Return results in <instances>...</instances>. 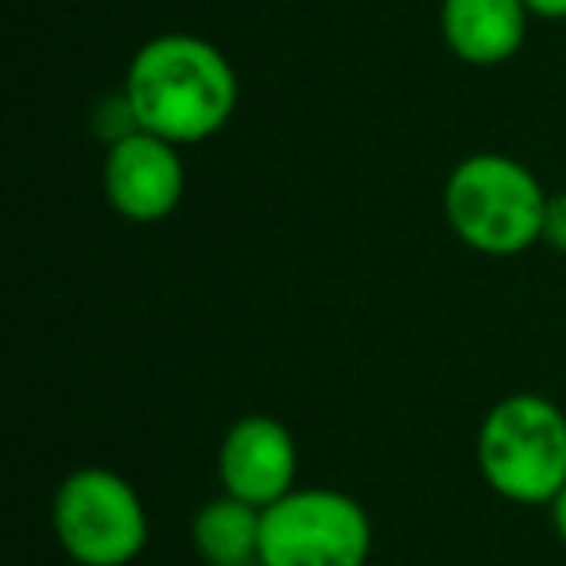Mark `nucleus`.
Returning <instances> with one entry per match:
<instances>
[{
  "label": "nucleus",
  "mask_w": 566,
  "mask_h": 566,
  "mask_svg": "<svg viewBox=\"0 0 566 566\" xmlns=\"http://www.w3.org/2000/svg\"><path fill=\"white\" fill-rule=\"evenodd\" d=\"M125 102L136 128L175 148H190L229 125L237 109V74L210 40L167 32L133 55Z\"/></svg>",
  "instance_id": "nucleus-1"
},
{
  "label": "nucleus",
  "mask_w": 566,
  "mask_h": 566,
  "mask_svg": "<svg viewBox=\"0 0 566 566\" xmlns=\"http://www.w3.org/2000/svg\"><path fill=\"white\" fill-rule=\"evenodd\" d=\"M547 190L520 159L501 151L465 156L450 171L442 210L458 241L485 256H520L543 241Z\"/></svg>",
  "instance_id": "nucleus-2"
},
{
  "label": "nucleus",
  "mask_w": 566,
  "mask_h": 566,
  "mask_svg": "<svg viewBox=\"0 0 566 566\" xmlns=\"http://www.w3.org/2000/svg\"><path fill=\"white\" fill-rule=\"evenodd\" d=\"M478 470L512 504H551L566 489V416L555 400L516 392L485 411Z\"/></svg>",
  "instance_id": "nucleus-3"
},
{
  "label": "nucleus",
  "mask_w": 566,
  "mask_h": 566,
  "mask_svg": "<svg viewBox=\"0 0 566 566\" xmlns=\"http://www.w3.org/2000/svg\"><path fill=\"white\" fill-rule=\"evenodd\" d=\"M51 532L71 563L128 566L148 547V509L117 470L82 465L59 481Z\"/></svg>",
  "instance_id": "nucleus-4"
},
{
  "label": "nucleus",
  "mask_w": 566,
  "mask_h": 566,
  "mask_svg": "<svg viewBox=\"0 0 566 566\" xmlns=\"http://www.w3.org/2000/svg\"><path fill=\"white\" fill-rule=\"evenodd\" d=\"M369 555V512L338 489H292L260 520V566H365Z\"/></svg>",
  "instance_id": "nucleus-5"
},
{
  "label": "nucleus",
  "mask_w": 566,
  "mask_h": 566,
  "mask_svg": "<svg viewBox=\"0 0 566 566\" xmlns=\"http://www.w3.org/2000/svg\"><path fill=\"white\" fill-rule=\"evenodd\" d=\"M182 195H187V167H182L175 144L159 140L144 128L109 144L105 198L125 221L156 226L179 210Z\"/></svg>",
  "instance_id": "nucleus-6"
},
{
  "label": "nucleus",
  "mask_w": 566,
  "mask_h": 566,
  "mask_svg": "<svg viewBox=\"0 0 566 566\" xmlns=\"http://www.w3.org/2000/svg\"><path fill=\"white\" fill-rule=\"evenodd\" d=\"M300 450L292 431L272 416H244L226 431L218 447L221 489L252 509H272L295 489Z\"/></svg>",
  "instance_id": "nucleus-7"
},
{
  "label": "nucleus",
  "mask_w": 566,
  "mask_h": 566,
  "mask_svg": "<svg viewBox=\"0 0 566 566\" xmlns=\"http://www.w3.org/2000/svg\"><path fill=\"white\" fill-rule=\"evenodd\" d=\"M524 0H442V40L465 66H501L527 40Z\"/></svg>",
  "instance_id": "nucleus-8"
},
{
  "label": "nucleus",
  "mask_w": 566,
  "mask_h": 566,
  "mask_svg": "<svg viewBox=\"0 0 566 566\" xmlns=\"http://www.w3.org/2000/svg\"><path fill=\"white\" fill-rule=\"evenodd\" d=\"M260 520H264L260 509L221 493L195 512L190 539H195V551L206 566L252 563V558H260Z\"/></svg>",
  "instance_id": "nucleus-9"
},
{
  "label": "nucleus",
  "mask_w": 566,
  "mask_h": 566,
  "mask_svg": "<svg viewBox=\"0 0 566 566\" xmlns=\"http://www.w3.org/2000/svg\"><path fill=\"white\" fill-rule=\"evenodd\" d=\"M543 244L566 252V190L547 198V218H543Z\"/></svg>",
  "instance_id": "nucleus-10"
},
{
  "label": "nucleus",
  "mask_w": 566,
  "mask_h": 566,
  "mask_svg": "<svg viewBox=\"0 0 566 566\" xmlns=\"http://www.w3.org/2000/svg\"><path fill=\"white\" fill-rule=\"evenodd\" d=\"M524 4L539 20H566V0H524Z\"/></svg>",
  "instance_id": "nucleus-11"
},
{
  "label": "nucleus",
  "mask_w": 566,
  "mask_h": 566,
  "mask_svg": "<svg viewBox=\"0 0 566 566\" xmlns=\"http://www.w3.org/2000/svg\"><path fill=\"white\" fill-rule=\"evenodd\" d=\"M547 509H551V524H555V535L566 543V489L547 504Z\"/></svg>",
  "instance_id": "nucleus-12"
},
{
  "label": "nucleus",
  "mask_w": 566,
  "mask_h": 566,
  "mask_svg": "<svg viewBox=\"0 0 566 566\" xmlns=\"http://www.w3.org/2000/svg\"><path fill=\"white\" fill-rule=\"evenodd\" d=\"M233 566H260V558H252V563H233Z\"/></svg>",
  "instance_id": "nucleus-13"
}]
</instances>
